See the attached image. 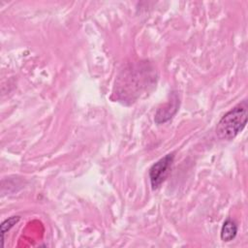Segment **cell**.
I'll return each mask as SVG.
<instances>
[{
    "label": "cell",
    "instance_id": "1",
    "mask_svg": "<svg viewBox=\"0 0 248 248\" xmlns=\"http://www.w3.org/2000/svg\"><path fill=\"white\" fill-rule=\"evenodd\" d=\"M248 117V105L244 100L219 120L216 126V135L220 140H231L234 139L246 126Z\"/></svg>",
    "mask_w": 248,
    "mask_h": 248
},
{
    "label": "cell",
    "instance_id": "2",
    "mask_svg": "<svg viewBox=\"0 0 248 248\" xmlns=\"http://www.w3.org/2000/svg\"><path fill=\"white\" fill-rule=\"evenodd\" d=\"M173 159L174 155L172 153H170L161 158L160 160H158L150 167L148 175L150 179L151 188L153 190L158 189L161 186V184L165 181L169 173V170L172 165Z\"/></svg>",
    "mask_w": 248,
    "mask_h": 248
},
{
    "label": "cell",
    "instance_id": "3",
    "mask_svg": "<svg viewBox=\"0 0 248 248\" xmlns=\"http://www.w3.org/2000/svg\"><path fill=\"white\" fill-rule=\"evenodd\" d=\"M178 109V99L175 95H173V98L170 102L166 104L163 108H159L155 114V122L158 124L164 123L170 119L172 115L177 111Z\"/></svg>",
    "mask_w": 248,
    "mask_h": 248
},
{
    "label": "cell",
    "instance_id": "4",
    "mask_svg": "<svg viewBox=\"0 0 248 248\" xmlns=\"http://www.w3.org/2000/svg\"><path fill=\"white\" fill-rule=\"evenodd\" d=\"M236 233H237L236 223L233 220H232L231 218H228L223 223V226L221 228V232H220L221 239L225 242L232 241L236 236Z\"/></svg>",
    "mask_w": 248,
    "mask_h": 248
},
{
    "label": "cell",
    "instance_id": "5",
    "mask_svg": "<svg viewBox=\"0 0 248 248\" xmlns=\"http://www.w3.org/2000/svg\"><path fill=\"white\" fill-rule=\"evenodd\" d=\"M20 217L19 216H12L8 219H6L5 221L2 222L1 224V236H2V245L4 244V236L5 233L7 232H9L11 230V228H13L18 221H19Z\"/></svg>",
    "mask_w": 248,
    "mask_h": 248
}]
</instances>
